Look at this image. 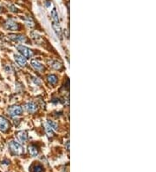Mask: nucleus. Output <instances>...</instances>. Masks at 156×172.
Segmentation results:
<instances>
[{"label": "nucleus", "instance_id": "obj_21", "mask_svg": "<svg viewBox=\"0 0 156 172\" xmlns=\"http://www.w3.org/2000/svg\"><path fill=\"white\" fill-rule=\"evenodd\" d=\"M51 4V2L50 3V1H46V3H45V6H46V7H49Z\"/></svg>", "mask_w": 156, "mask_h": 172}, {"label": "nucleus", "instance_id": "obj_7", "mask_svg": "<svg viewBox=\"0 0 156 172\" xmlns=\"http://www.w3.org/2000/svg\"><path fill=\"white\" fill-rule=\"evenodd\" d=\"M9 38L15 41V42H18V43H25L26 42V38L24 35H20V34H12V35H10Z\"/></svg>", "mask_w": 156, "mask_h": 172}, {"label": "nucleus", "instance_id": "obj_19", "mask_svg": "<svg viewBox=\"0 0 156 172\" xmlns=\"http://www.w3.org/2000/svg\"><path fill=\"white\" fill-rule=\"evenodd\" d=\"M45 131H46V133H47V135H48L49 137H53V135H54V130H52L51 128L48 124H45Z\"/></svg>", "mask_w": 156, "mask_h": 172}, {"label": "nucleus", "instance_id": "obj_20", "mask_svg": "<svg viewBox=\"0 0 156 172\" xmlns=\"http://www.w3.org/2000/svg\"><path fill=\"white\" fill-rule=\"evenodd\" d=\"M52 67H53L54 69H56V70H59V69H61V67H62V64H61L59 62H57V61H55V62L53 63V64H52Z\"/></svg>", "mask_w": 156, "mask_h": 172}, {"label": "nucleus", "instance_id": "obj_10", "mask_svg": "<svg viewBox=\"0 0 156 172\" xmlns=\"http://www.w3.org/2000/svg\"><path fill=\"white\" fill-rule=\"evenodd\" d=\"M31 66L35 69V70H37V71H42L43 70H44V65L39 62V61H37V60H31Z\"/></svg>", "mask_w": 156, "mask_h": 172}, {"label": "nucleus", "instance_id": "obj_16", "mask_svg": "<svg viewBox=\"0 0 156 172\" xmlns=\"http://www.w3.org/2000/svg\"><path fill=\"white\" fill-rule=\"evenodd\" d=\"M47 79H48V82L51 84H56V83H57V77H56V76H55V75H50V76H48V77H47Z\"/></svg>", "mask_w": 156, "mask_h": 172}, {"label": "nucleus", "instance_id": "obj_9", "mask_svg": "<svg viewBox=\"0 0 156 172\" xmlns=\"http://www.w3.org/2000/svg\"><path fill=\"white\" fill-rule=\"evenodd\" d=\"M17 138H18V140L20 143H25V142H26V140L28 139L27 132L25 131V130L18 131V132L17 133Z\"/></svg>", "mask_w": 156, "mask_h": 172}, {"label": "nucleus", "instance_id": "obj_2", "mask_svg": "<svg viewBox=\"0 0 156 172\" xmlns=\"http://www.w3.org/2000/svg\"><path fill=\"white\" fill-rule=\"evenodd\" d=\"M4 26L6 30H11V31H15V30H19V25L13 19H7L4 22Z\"/></svg>", "mask_w": 156, "mask_h": 172}, {"label": "nucleus", "instance_id": "obj_18", "mask_svg": "<svg viewBox=\"0 0 156 172\" xmlns=\"http://www.w3.org/2000/svg\"><path fill=\"white\" fill-rule=\"evenodd\" d=\"M6 7L8 8V10L9 11H11V12H15V13H17V12H18V9L14 5V4H6Z\"/></svg>", "mask_w": 156, "mask_h": 172}, {"label": "nucleus", "instance_id": "obj_12", "mask_svg": "<svg viewBox=\"0 0 156 172\" xmlns=\"http://www.w3.org/2000/svg\"><path fill=\"white\" fill-rule=\"evenodd\" d=\"M51 19L53 24H60L59 23V18H58V14H57V11L56 8H53V10L51 12Z\"/></svg>", "mask_w": 156, "mask_h": 172}, {"label": "nucleus", "instance_id": "obj_15", "mask_svg": "<svg viewBox=\"0 0 156 172\" xmlns=\"http://www.w3.org/2000/svg\"><path fill=\"white\" fill-rule=\"evenodd\" d=\"M25 24L27 26H29L30 28H32V27H34V21H33V19L31 18V17H30V16H27L25 18Z\"/></svg>", "mask_w": 156, "mask_h": 172}, {"label": "nucleus", "instance_id": "obj_6", "mask_svg": "<svg viewBox=\"0 0 156 172\" xmlns=\"http://www.w3.org/2000/svg\"><path fill=\"white\" fill-rule=\"evenodd\" d=\"M14 59L16 61V63L21 66V67H25L27 64V61H26V58H25L22 55H19V54H15L14 55Z\"/></svg>", "mask_w": 156, "mask_h": 172}, {"label": "nucleus", "instance_id": "obj_4", "mask_svg": "<svg viewBox=\"0 0 156 172\" xmlns=\"http://www.w3.org/2000/svg\"><path fill=\"white\" fill-rule=\"evenodd\" d=\"M18 50L20 52V54L25 57L26 58H30L33 56V52L30 49H29L28 47H26L25 45H18L17 46Z\"/></svg>", "mask_w": 156, "mask_h": 172}, {"label": "nucleus", "instance_id": "obj_22", "mask_svg": "<svg viewBox=\"0 0 156 172\" xmlns=\"http://www.w3.org/2000/svg\"><path fill=\"white\" fill-rule=\"evenodd\" d=\"M0 12H2V7H1V5H0Z\"/></svg>", "mask_w": 156, "mask_h": 172}, {"label": "nucleus", "instance_id": "obj_8", "mask_svg": "<svg viewBox=\"0 0 156 172\" xmlns=\"http://www.w3.org/2000/svg\"><path fill=\"white\" fill-rule=\"evenodd\" d=\"M25 110L29 113H34L37 110V105L34 102H29L25 105Z\"/></svg>", "mask_w": 156, "mask_h": 172}, {"label": "nucleus", "instance_id": "obj_1", "mask_svg": "<svg viewBox=\"0 0 156 172\" xmlns=\"http://www.w3.org/2000/svg\"><path fill=\"white\" fill-rule=\"evenodd\" d=\"M9 148H10V150L11 152L13 154V155H17V156H21L24 154L25 152V149L24 147L18 142L16 141H11L9 143Z\"/></svg>", "mask_w": 156, "mask_h": 172}, {"label": "nucleus", "instance_id": "obj_13", "mask_svg": "<svg viewBox=\"0 0 156 172\" xmlns=\"http://www.w3.org/2000/svg\"><path fill=\"white\" fill-rule=\"evenodd\" d=\"M30 172H44V167L40 164H34L30 167Z\"/></svg>", "mask_w": 156, "mask_h": 172}, {"label": "nucleus", "instance_id": "obj_14", "mask_svg": "<svg viewBox=\"0 0 156 172\" xmlns=\"http://www.w3.org/2000/svg\"><path fill=\"white\" fill-rule=\"evenodd\" d=\"M52 27H53L56 36L61 39L62 38V29H61L60 24H52Z\"/></svg>", "mask_w": 156, "mask_h": 172}, {"label": "nucleus", "instance_id": "obj_11", "mask_svg": "<svg viewBox=\"0 0 156 172\" xmlns=\"http://www.w3.org/2000/svg\"><path fill=\"white\" fill-rule=\"evenodd\" d=\"M28 151H29L30 155L32 156H37L38 155V149L34 144H30L28 146Z\"/></svg>", "mask_w": 156, "mask_h": 172}, {"label": "nucleus", "instance_id": "obj_5", "mask_svg": "<svg viewBox=\"0 0 156 172\" xmlns=\"http://www.w3.org/2000/svg\"><path fill=\"white\" fill-rule=\"evenodd\" d=\"M10 129V123L9 121L4 118V117H0V131L6 132Z\"/></svg>", "mask_w": 156, "mask_h": 172}, {"label": "nucleus", "instance_id": "obj_17", "mask_svg": "<svg viewBox=\"0 0 156 172\" xmlns=\"http://www.w3.org/2000/svg\"><path fill=\"white\" fill-rule=\"evenodd\" d=\"M46 124H48V125L54 131L57 130V129H58V125L56 124V123H55L54 121H51V120H48V121H47V123H46Z\"/></svg>", "mask_w": 156, "mask_h": 172}, {"label": "nucleus", "instance_id": "obj_3", "mask_svg": "<svg viewBox=\"0 0 156 172\" xmlns=\"http://www.w3.org/2000/svg\"><path fill=\"white\" fill-rule=\"evenodd\" d=\"M8 113L11 117L20 116L23 114V108L19 105H13L8 109Z\"/></svg>", "mask_w": 156, "mask_h": 172}]
</instances>
